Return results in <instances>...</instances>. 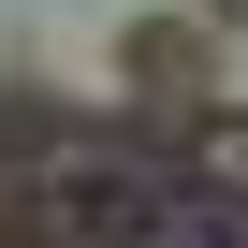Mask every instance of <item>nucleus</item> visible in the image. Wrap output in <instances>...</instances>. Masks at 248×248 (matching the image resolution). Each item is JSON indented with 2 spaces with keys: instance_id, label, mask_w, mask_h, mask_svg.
I'll return each instance as SVG.
<instances>
[{
  "instance_id": "1",
  "label": "nucleus",
  "mask_w": 248,
  "mask_h": 248,
  "mask_svg": "<svg viewBox=\"0 0 248 248\" xmlns=\"http://www.w3.org/2000/svg\"><path fill=\"white\" fill-rule=\"evenodd\" d=\"M44 233H73V248H248V146H219V161H59Z\"/></svg>"
}]
</instances>
